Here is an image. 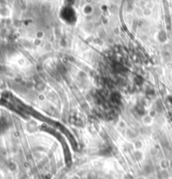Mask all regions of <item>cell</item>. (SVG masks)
<instances>
[{
    "label": "cell",
    "instance_id": "obj_1",
    "mask_svg": "<svg viewBox=\"0 0 172 179\" xmlns=\"http://www.w3.org/2000/svg\"><path fill=\"white\" fill-rule=\"evenodd\" d=\"M93 10H94V8H93L92 5H91V4H86V5H84L83 8H82V12H83L84 15H86V16L92 14L93 13Z\"/></svg>",
    "mask_w": 172,
    "mask_h": 179
},
{
    "label": "cell",
    "instance_id": "obj_2",
    "mask_svg": "<svg viewBox=\"0 0 172 179\" xmlns=\"http://www.w3.org/2000/svg\"><path fill=\"white\" fill-rule=\"evenodd\" d=\"M142 121H143V123L144 125H146V126H150L152 122L154 121V117H153L152 115H150L149 114V115H145L144 116H143V118H142Z\"/></svg>",
    "mask_w": 172,
    "mask_h": 179
},
{
    "label": "cell",
    "instance_id": "obj_3",
    "mask_svg": "<svg viewBox=\"0 0 172 179\" xmlns=\"http://www.w3.org/2000/svg\"><path fill=\"white\" fill-rule=\"evenodd\" d=\"M45 35V33L43 31H38V32L36 33V39L37 40H40V39H42Z\"/></svg>",
    "mask_w": 172,
    "mask_h": 179
},
{
    "label": "cell",
    "instance_id": "obj_4",
    "mask_svg": "<svg viewBox=\"0 0 172 179\" xmlns=\"http://www.w3.org/2000/svg\"><path fill=\"white\" fill-rule=\"evenodd\" d=\"M118 126L121 127H125V122H124L123 120H120V121H119V123H118Z\"/></svg>",
    "mask_w": 172,
    "mask_h": 179
}]
</instances>
